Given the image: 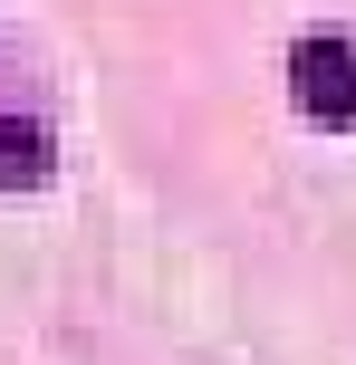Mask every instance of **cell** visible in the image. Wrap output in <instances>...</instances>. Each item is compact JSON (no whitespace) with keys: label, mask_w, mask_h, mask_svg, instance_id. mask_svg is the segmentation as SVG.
Wrapping results in <instances>:
<instances>
[{"label":"cell","mask_w":356,"mask_h":365,"mask_svg":"<svg viewBox=\"0 0 356 365\" xmlns=\"http://www.w3.org/2000/svg\"><path fill=\"white\" fill-rule=\"evenodd\" d=\"M289 96H299L308 125H356V48L337 29H308L289 48Z\"/></svg>","instance_id":"1"},{"label":"cell","mask_w":356,"mask_h":365,"mask_svg":"<svg viewBox=\"0 0 356 365\" xmlns=\"http://www.w3.org/2000/svg\"><path fill=\"white\" fill-rule=\"evenodd\" d=\"M29 182H49V125L0 115V192H29Z\"/></svg>","instance_id":"2"}]
</instances>
